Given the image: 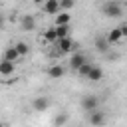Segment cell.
Here are the masks:
<instances>
[{
  "instance_id": "obj_1",
  "label": "cell",
  "mask_w": 127,
  "mask_h": 127,
  "mask_svg": "<svg viewBox=\"0 0 127 127\" xmlns=\"http://www.w3.org/2000/svg\"><path fill=\"white\" fill-rule=\"evenodd\" d=\"M101 12H103V16H107V18H121V16H123V6H121L119 0H107V2L101 6Z\"/></svg>"
},
{
  "instance_id": "obj_2",
  "label": "cell",
  "mask_w": 127,
  "mask_h": 127,
  "mask_svg": "<svg viewBox=\"0 0 127 127\" xmlns=\"http://www.w3.org/2000/svg\"><path fill=\"white\" fill-rule=\"evenodd\" d=\"M50 105H52V99H50L48 95H38V97H34V99H32V109H34V111H38V113L48 111V109H50Z\"/></svg>"
},
{
  "instance_id": "obj_3",
  "label": "cell",
  "mask_w": 127,
  "mask_h": 127,
  "mask_svg": "<svg viewBox=\"0 0 127 127\" xmlns=\"http://www.w3.org/2000/svg\"><path fill=\"white\" fill-rule=\"evenodd\" d=\"M81 109L83 111H93V109H99V97L97 95H85L81 99Z\"/></svg>"
},
{
  "instance_id": "obj_4",
  "label": "cell",
  "mask_w": 127,
  "mask_h": 127,
  "mask_svg": "<svg viewBox=\"0 0 127 127\" xmlns=\"http://www.w3.org/2000/svg\"><path fill=\"white\" fill-rule=\"evenodd\" d=\"M83 64H87V56H85L83 52H73V56L69 58V67H71L73 71H77V67L83 65Z\"/></svg>"
},
{
  "instance_id": "obj_5",
  "label": "cell",
  "mask_w": 127,
  "mask_h": 127,
  "mask_svg": "<svg viewBox=\"0 0 127 127\" xmlns=\"http://www.w3.org/2000/svg\"><path fill=\"white\" fill-rule=\"evenodd\" d=\"M105 113L101 111V109H93V111H89V123L91 125H95V127H101L103 123H105Z\"/></svg>"
},
{
  "instance_id": "obj_6",
  "label": "cell",
  "mask_w": 127,
  "mask_h": 127,
  "mask_svg": "<svg viewBox=\"0 0 127 127\" xmlns=\"http://www.w3.org/2000/svg\"><path fill=\"white\" fill-rule=\"evenodd\" d=\"M58 50H60V54H67V52H73V50H75V44H73V40L67 36V38L58 40Z\"/></svg>"
},
{
  "instance_id": "obj_7",
  "label": "cell",
  "mask_w": 127,
  "mask_h": 127,
  "mask_svg": "<svg viewBox=\"0 0 127 127\" xmlns=\"http://www.w3.org/2000/svg\"><path fill=\"white\" fill-rule=\"evenodd\" d=\"M20 26H22V30L32 32V30L36 28V18H34L32 14H24V16L20 18Z\"/></svg>"
},
{
  "instance_id": "obj_8",
  "label": "cell",
  "mask_w": 127,
  "mask_h": 127,
  "mask_svg": "<svg viewBox=\"0 0 127 127\" xmlns=\"http://www.w3.org/2000/svg\"><path fill=\"white\" fill-rule=\"evenodd\" d=\"M44 12H46L48 16L60 14V4H58V0H44Z\"/></svg>"
},
{
  "instance_id": "obj_9",
  "label": "cell",
  "mask_w": 127,
  "mask_h": 127,
  "mask_svg": "<svg viewBox=\"0 0 127 127\" xmlns=\"http://www.w3.org/2000/svg\"><path fill=\"white\" fill-rule=\"evenodd\" d=\"M93 46H95V50L99 52V54H107L109 52V44H107V40H105V36H97L95 40H93Z\"/></svg>"
},
{
  "instance_id": "obj_10",
  "label": "cell",
  "mask_w": 127,
  "mask_h": 127,
  "mask_svg": "<svg viewBox=\"0 0 127 127\" xmlns=\"http://www.w3.org/2000/svg\"><path fill=\"white\" fill-rule=\"evenodd\" d=\"M64 73H65L64 65L54 64V65H50V67H48V77H50V79H60V77H64Z\"/></svg>"
},
{
  "instance_id": "obj_11",
  "label": "cell",
  "mask_w": 127,
  "mask_h": 127,
  "mask_svg": "<svg viewBox=\"0 0 127 127\" xmlns=\"http://www.w3.org/2000/svg\"><path fill=\"white\" fill-rule=\"evenodd\" d=\"M14 71H16V64L6 62V60H0V75L8 77V75H12Z\"/></svg>"
},
{
  "instance_id": "obj_12",
  "label": "cell",
  "mask_w": 127,
  "mask_h": 127,
  "mask_svg": "<svg viewBox=\"0 0 127 127\" xmlns=\"http://www.w3.org/2000/svg\"><path fill=\"white\" fill-rule=\"evenodd\" d=\"M2 60L16 64V62L20 60V56H18V52H16V48H14V46H8V48L4 50V56H2Z\"/></svg>"
},
{
  "instance_id": "obj_13",
  "label": "cell",
  "mask_w": 127,
  "mask_h": 127,
  "mask_svg": "<svg viewBox=\"0 0 127 127\" xmlns=\"http://www.w3.org/2000/svg\"><path fill=\"white\" fill-rule=\"evenodd\" d=\"M89 81H101L103 79V69L99 67V65H91V69H89V73L85 75Z\"/></svg>"
},
{
  "instance_id": "obj_14",
  "label": "cell",
  "mask_w": 127,
  "mask_h": 127,
  "mask_svg": "<svg viewBox=\"0 0 127 127\" xmlns=\"http://www.w3.org/2000/svg\"><path fill=\"white\" fill-rule=\"evenodd\" d=\"M121 38H123V36H121V32H119V28H113V30L105 36V40H107V44H109V46L119 44V42H121Z\"/></svg>"
},
{
  "instance_id": "obj_15",
  "label": "cell",
  "mask_w": 127,
  "mask_h": 127,
  "mask_svg": "<svg viewBox=\"0 0 127 127\" xmlns=\"http://www.w3.org/2000/svg\"><path fill=\"white\" fill-rule=\"evenodd\" d=\"M54 32H56V40L67 38L69 36V24H65V26H54Z\"/></svg>"
},
{
  "instance_id": "obj_16",
  "label": "cell",
  "mask_w": 127,
  "mask_h": 127,
  "mask_svg": "<svg viewBox=\"0 0 127 127\" xmlns=\"http://www.w3.org/2000/svg\"><path fill=\"white\" fill-rule=\"evenodd\" d=\"M69 22H71L69 12H60V14H56V26H65V24H69Z\"/></svg>"
},
{
  "instance_id": "obj_17",
  "label": "cell",
  "mask_w": 127,
  "mask_h": 127,
  "mask_svg": "<svg viewBox=\"0 0 127 127\" xmlns=\"http://www.w3.org/2000/svg\"><path fill=\"white\" fill-rule=\"evenodd\" d=\"M14 48H16V52H18V56H20V58H22V56H26V54L30 52V46H28L26 42H16V46H14Z\"/></svg>"
},
{
  "instance_id": "obj_18",
  "label": "cell",
  "mask_w": 127,
  "mask_h": 127,
  "mask_svg": "<svg viewBox=\"0 0 127 127\" xmlns=\"http://www.w3.org/2000/svg\"><path fill=\"white\" fill-rule=\"evenodd\" d=\"M58 4H60V12H67L75 6V0H58Z\"/></svg>"
},
{
  "instance_id": "obj_19",
  "label": "cell",
  "mask_w": 127,
  "mask_h": 127,
  "mask_svg": "<svg viewBox=\"0 0 127 127\" xmlns=\"http://www.w3.org/2000/svg\"><path fill=\"white\" fill-rule=\"evenodd\" d=\"M65 123H67V113H58L54 117V127H62Z\"/></svg>"
},
{
  "instance_id": "obj_20",
  "label": "cell",
  "mask_w": 127,
  "mask_h": 127,
  "mask_svg": "<svg viewBox=\"0 0 127 127\" xmlns=\"http://www.w3.org/2000/svg\"><path fill=\"white\" fill-rule=\"evenodd\" d=\"M44 40L50 44V42H58L56 40V32H54V28H48L46 32H44Z\"/></svg>"
},
{
  "instance_id": "obj_21",
  "label": "cell",
  "mask_w": 127,
  "mask_h": 127,
  "mask_svg": "<svg viewBox=\"0 0 127 127\" xmlns=\"http://www.w3.org/2000/svg\"><path fill=\"white\" fill-rule=\"evenodd\" d=\"M89 69H91V64L87 62V64H83V65H79V67H77V73H79L81 77H85V75L89 73Z\"/></svg>"
},
{
  "instance_id": "obj_22",
  "label": "cell",
  "mask_w": 127,
  "mask_h": 127,
  "mask_svg": "<svg viewBox=\"0 0 127 127\" xmlns=\"http://www.w3.org/2000/svg\"><path fill=\"white\" fill-rule=\"evenodd\" d=\"M117 28H119V32H121V36L125 38V36H127V24H121V26H117Z\"/></svg>"
},
{
  "instance_id": "obj_23",
  "label": "cell",
  "mask_w": 127,
  "mask_h": 127,
  "mask_svg": "<svg viewBox=\"0 0 127 127\" xmlns=\"http://www.w3.org/2000/svg\"><path fill=\"white\" fill-rule=\"evenodd\" d=\"M4 26H6V18H4V16H2V14H0V30H2V28H4Z\"/></svg>"
},
{
  "instance_id": "obj_24",
  "label": "cell",
  "mask_w": 127,
  "mask_h": 127,
  "mask_svg": "<svg viewBox=\"0 0 127 127\" xmlns=\"http://www.w3.org/2000/svg\"><path fill=\"white\" fill-rule=\"evenodd\" d=\"M34 4H44V0H32Z\"/></svg>"
},
{
  "instance_id": "obj_25",
  "label": "cell",
  "mask_w": 127,
  "mask_h": 127,
  "mask_svg": "<svg viewBox=\"0 0 127 127\" xmlns=\"http://www.w3.org/2000/svg\"><path fill=\"white\" fill-rule=\"evenodd\" d=\"M0 127H8V125H6V123H0Z\"/></svg>"
}]
</instances>
